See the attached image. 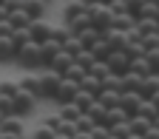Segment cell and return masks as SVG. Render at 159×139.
<instances>
[{
    "label": "cell",
    "instance_id": "1",
    "mask_svg": "<svg viewBox=\"0 0 159 139\" xmlns=\"http://www.w3.org/2000/svg\"><path fill=\"white\" fill-rule=\"evenodd\" d=\"M14 60H17L26 71H34L37 65H43V60H40V43H34V40L23 43V46L14 51Z\"/></svg>",
    "mask_w": 159,
    "mask_h": 139
},
{
    "label": "cell",
    "instance_id": "2",
    "mask_svg": "<svg viewBox=\"0 0 159 139\" xmlns=\"http://www.w3.org/2000/svg\"><path fill=\"white\" fill-rule=\"evenodd\" d=\"M85 11H88V17H91V26H94L99 34L111 26V9H108V3H85Z\"/></svg>",
    "mask_w": 159,
    "mask_h": 139
},
{
    "label": "cell",
    "instance_id": "3",
    "mask_svg": "<svg viewBox=\"0 0 159 139\" xmlns=\"http://www.w3.org/2000/svg\"><path fill=\"white\" fill-rule=\"evenodd\" d=\"M77 88H80V83H74V79H60L57 83V88H54V102H60V105H66V102H71L74 99V94H77Z\"/></svg>",
    "mask_w": 159,
    "mask_h": 139
},
{
    "label": "cell",
    "instance_id": "4",
    "mask_svg": "<svg viewBox=\"0 0 159 139\" xmlns=\"http://www.w3.org/2000/svg\"><path fill=\"white\" fill-rule=\"evenodd\" d=\"M11 102H14V114L20 116V119H23V116H29L31 111H34V105H37V99L31 96V94H26L23 88H20L14 96H11Z\"/></svg>",
    "mask_w": 159,
    "mask_h": 139
},
{
    "label": "cell",
    "instance_id": "5",
    "mask_svg": "<svg viewBox=\"0 0 159 139\" xmlns=\"http://www.w3.org/2000/svg\"><path fill=\"white\" fill-rule=\"evenodd\" d=\"M105 65H108V71H111V74L122 77V74L128 71V54H125L122 48H114V51L105 57Z\"/></svg>",
    "mask_w": 159,
    "mask_h": 139
},
{
    "label": "cell",
    "instance_id": "6",
    "mask_svg": "<svg viewBox=\"0 0 159 139\" xmlns=\"http://www.w3.org/2000/svg\"><path fill=\"white\" fill-rule=\"evenodd\" d=\"M60 79H63V74H57V71H51V68L40 71V94H43V99H51V96H54V88H57Z\"/></svg>",
    "mask_w": 159,
    "mask_h": 139
},
{
    "label": "cell",
    "instance_id": "7",
    "mask_svg": "<svg viewBox=\"0 0 159 139\" xmlns=\"http://www.w3.org/2000/svg\"><path fill=\"white\" fill-rule=\"evenodd\" d=\"M26 29H29V37L34 40V43H43L46 37H51V29H54V26H51V23H46V20L40 17V20H31Z\"/></svg>",
    "mask_w": 159,
    "mask_h": 139
},
{
    "label": "cell",
    "instance_id": "8",
    "mask_svg": "<svg viewBox=\"0 0 159 139\" xmlns=\"http://www.w3.org/2000/svg\"><path fill=\"white\" fill-rule=\"evenodd\" d=\"M139 105H142V96H139L136 91H122L119 94V108H122L128 116H134L139 111Z\"/></svg>",
    "mask_w": 159,
    "mask_h": 139
},
{
    "label": "cell",
    "instance_id": "9",
    "mask_svg": "<svg viewBox=\"0 0 159 139\" xmlns=\"http://www.w3.org/2000/svg\"><path fill=\"white\" fill-rule=\"evenodd\" d=\"M17 83H20V88H23L26 94H31L34 99H43V94H40V74L37 71H26V77L17 79Z\"/></svg>",
    "mask_w": 159,
    "mask_h": 139
},
{
    "label": "cell",
    "instance_id": "10",
    "mask_svg": "<svg viewBox=\"0 0 159 139\" xmlns=\"http://www.w3.org/2000/svg\"><path fill=\"white\" fill-rule=\"evenodd\" d=\"M139 94H142V99H159V74H148L142 79Z\"/></svg>",
    "mask_w": 159,
    "mask_h": 139
},
{
    "label": "cell",
    "instance_id": "11",
    "mask_svg": "<svg viewBox=\"0 0 159 139\" xmlns=\"http://www.w3.org/2000/svg\"><path fill=\"white\" fill-rule=\"evenodd\" d=\"M136 114H142L145 119H151L153 125H159V99H142V105H139Z\"/></svg>",
    "mask_w": 159,
    "mask_h": 139
},
{
    "label": "cell",
    "instance_id": "12",
    "mask_svg": "<svg viewBox=\"0 0 159 139\" xmlns=\"http://www.w3.org/2000/svg\"><path fill=\"white\" fill-rule=\"evenodd\" d=\"M71 60H74L71 54H66L63 48H60V51H57V54H54V57L48 60V65H46V68H51V71H57V74H63V71H66V68L71 65Z\"/></svg>",
    "mask_w": 159,
    "mask_h": 139
},
{
    "label": "cell",
    "instance_id": "13",
    "mask_svg": "<svg viewBox=\"0 0 159 139\" xmlns=\"http://www.w3.org/2000/svg\"><path fill=\"white\" fill-rule=\"evenodd\" d=\"M128 128H131V133H139V136H142V133H148L153 128V122L145 119L142 114H134V116H128Z\"/></svg>",
    "mask_w": 159,
    "mask_h": 139
},
{
    "label": "cell",
    "instance_id": "14",
    "mask_svg": "<svg viewBox=\"0 0 159 139\" xmlns=\"http://www.w3.org/2000/svg\"><path fill=\"white\" fill-rule=\"evenodd\" d=\"M134 23H136V17H134L131 11L111 14V26H114V29H119V31H131V29H134Z\"/></svg>",
    "mask_w": 159,
    "mask_h": 139
},
{
    "label": "cell",
    "instance_id": "15",
    "mask_svg": "<svg viewBox=\"0 0 159 139\" xmlns=\"http://www.w3.org/2000/svg\"><path fill=\"white\" fill-rule=\"evenodd\" d=\"M125 119H128V114L122 111V108H105V116H102V122H99V125H105V128H114L116 122H125Z\"/></svg>",
    "mask_w": 159,
    "mask_h": 139
},
{
    "label": "cell",
    "instance_id": "16",
    "mask_svg": "<svg viewBox=\"0 0 159 139\" xmlns=\"http://www.w3.org/2000/svg\"><path fill=\"white\" fill-rule=\"evenodd\" d=\"M128 71H134V74H139V77H148V74H159V71H153V68L145 63V57H128Z\"/></svg>",
    "mask_w": 159,
    "mask_h": 139
},
{
    "label": "cell",
    "instance_id": "17",
    "mask_svg": "<svg viewBox=\"0 0 159 139\" xmlns=\"http://www.w3.org/2000/svg\"><path fill=\"white\" fill-rule=\"evenodd\" d=\"M57 51H60V43H57L54 37H46L43 43H40V60H43V65H48V60H51Z\"/></svg>",
    "mask_w": 159,
    "mask_h": 139
},
{
    "label": "cell",
    "instance_id": "18",
    "mask_svg": "<svg viewBox=\"0 0 159 139\" xmlns=\"http://www.w3.org/2000/svg\"><path fill=\"white\" fill-rule=\"evenodd\" d=\"M14 51H17V46H14L11 34L0 37V63H11V60H14Z\"/></svg>",
    "mask_w": 159,
    "mask_h": 139
},
{
    "label": "cell",
    "instance_id": "19",
    "mask_svg": "<svg viewBox=\"0 0 159 139\" xmlns=\"http://www.w3.org/2000/svg\"><path fill=\"white\" fill-rule=\"evenodd\" d=\"M136 20H159V0H145V6L134 14Z\"/></svg>",
    "mask_w": 159,
    "mask_h": 139
},
{
    "label": "cell",
    "instance_id": "20",
    "mask_svg": "<svg viewBox=\"0 0 159 139\" xmlns=\"http://www.w3.org/2000/svg\"><path fill=\"white\" fill-rule=\"evenodd\" d=\"M88 51H91V54H94V57H97V60H105V57H108V54H111V51H114V48H111V46H108V40H105V37H102V34H99V37H97V40H94V43H91V46H88Z\"/></svg>",
    "mask_w": 159,
    "mask_h": 139
},
{
    "label": "cell",
    "instance_id": "21",
    "mask_svg": "<svg viewBox=\"0 0 159 139\" xmlns=\"http://www.w3.org/2000/svg\"><path fill=\"white\" fill-rule=\"evenodd\" d=\"M46 6L48 3H43V0H23V11L31 17V20H40L46 14Z\"/></svg>",
    "mask_w": 159,
    "mask_h": 139
},
{
    "label": "cell",
    "instance_id": "22",
    "mask_svg": "<svg viewBox=\"0 0 159 139\" xmlns=\"http://www.w3.org/2000/svg\"><path fill=\"white\" fill-rule=\"evenodd\" d=\"M102 37L108 40L111 48H122V46H125V31H119V29H114V26H108V29L102 31Z\"/></svg>",
    "mask_w": 159,
    "mask_h": 139
},
{
    "label": "cell",
    "instance_id": "23",
    "mask_svg": "<svg viewBox=\"0 0 159 139\" xmlns=\"http://www.w3.org/2000/svg\"><path fill=\"white\" fill-rule=\"evenodd\" d=\"M0 131H3V133H20V136H23V119H20V116L0 119Z\"/></svg>",
    "mask_w": 159,
    "mask_h": 139
},
{
    "label": "cell",
    "instance_id": "24",
    "mask_svg": "<svg viewBox=\"0 0 159 139\" xmlns=\"http://www.w3.org/2000/svg\"><path fill=\"white\" fill-rule=\"evenodd\" d=\"M139 37H148V34H159V20H136L134 23Z\"/></svg>",
    "mask_w": 159,
    "mask_h": 139
},
{
    "label": "cell",
    "instance_id": "25",
    "mask_svg": "<svg viewBox=\"0 0 159 139\" xmlns=\"http://www.w3.org/2000/svg\"><path fill=\"white\" fill-rule=\"evenodd\" d=\"M97 102L102 105V108H116V105H119V94H116V91H108V88H102V91L97 94Z\"/></svg>",
    "mask_w": 159,
    "mask_h": 139
},
{
    "label": "cell",
    "instance_id": "26",
    "mask_svg": "<svg viewBox=\"0 0 159 139\" xmlns=\"http://www.w3.org/2000/svg\"><path fill=\"white\" fill-rule=\"evenodd\" d=\"M80 88H83V91H88V94H99V91H102V79H97V77H91V74H85L83 79H80Z\"/></svg>",
    "mask_w": 159,
    "mask_h": 139
},
{
    "label": "cell",
    "instance_id": "27",
    "mask_svg": "<svg viewBox=\"0 0 159 139\" xmlns=\"http://www.w3.org/2000/svg\"><path fill=\"white\" fill-rule=\"evenodd\" d=\"M9 23H11L14 29H26V26L31 23V17H29L23 9H14V11H9Z\"/></svg>",
    "mask_w": 159,
    "mask_h": 139
},
{
    "label": "cell",
    "instance_id": "28",
    "mask_svg": "<svg viewBox=\"0 0 159 139\" xmlns=\"http://www.w3.org/2000/svg\"><path fill=\"white\" fill-rule=\"evenodd\" d=\"M57 114H60V119H63V122H74V119L83 114V111H80L74 102H66V105H60V111H57Z\"/></svg>",
    "mask_w": 159,
    "mask_h": 139
},
{
    "label": "cell",
    "instance_id": "29",
    "mask_svg": "<svg viewBox=\"0 0 159 139\" xmlns=\"http://www.w3.org/2000/svg\"><path fill=\"white\" fill-rule=\"evenodd\" d=\"M94 99H97L94 94H88V91H83V88H77V94H74V99H71V102H74L80 111H85V108L94 102Z\"/></svg>",
    "mask_w": 159,
    "mask_h": 139
},
{
    "label": "cell",
    "instance_id": "30",
    "mask_svg": "<svg viewBox=\"0 0 159 139\" xmlns=\"http://www.w3.org/2000/svg\"><path fill=\"white\" fill-rule=\"evenodd\" d=\"M74 37H77V40H80V43H83V48H88V46H91V43H94V40H97V37H99V31H97V29H94V26H88V29H83V31H77V34H74Z\"/></svg>",
    "mask_w": 159,
    "mask_h": 139
},
{
    "label": "cell",
    "instance_id": "31",
    "mask_svg": "<svg viewBox=\"0 0 159 139\" xmlns=\"http://www.w3.org/2000/svg\"><path fill=\"white\" fill-rule=\"evenodd\" d=\"M102 88L122 94V91H125V85H122V77H116V74H108V77H102Z\"/></svg>",
    "mask_w": 159,
    "mask_h": 139
},
{
    "label": "cell",
    "instance_id": "32",
    "mask_svg": "<svg viewBox=\"0 0 159 139\" xmlns=\"http://www.w3.org/2000/svg\"><path fill=\"white\" fill-rule=\"evenodd\" d=\"M63 51H66V54H71V57H77L80 51H83V43H80L74 34H68V37L63 40Z\"/></svg>",
    "mask_w": 159,
    "mask_h": 139
},
{
    "label": "cell",
    "instance_id": "33",
    "mask_svg": "<svg viewBox=\"0 0 159 139\" xmlns=\"http://www.w3.org/2000/svg\"><path fill=\"white\" fill-rule=\"evenodd\" d=\"M63 77H66V79H74V83H80V79L85 77V68H83V65H77L74 60H71V65L63 71Z\"/></svg>",
    "mask_w": 159,
    "mask_h": 139
},
{
    "label": "cell",
    "instance_id": "34",
    "mask_svg": "<svg viewBox=\"0 0 159 139\" xmlns=\"http://www.w3.org/2000/svg\"><path fill=\"white\" fill-rule=\"evenodd\" d=\"M94 125H97V122H94V119H91L88 114H80V116L74 119V128H77L80 133H88V131H91Z\"/></svg>",
    "mask_w": 159,
    "mask_h": 139
},
{
    "label": "cell",
    "instance_id": "35",
    "mask_svg": "<svg viewBox=\"0 0 159 139\" xmlns=\"http://www.w3.org/2000/svg\"><path fill=\"white\" fill-rule=\"evenodd\" d=\"M94 60H97V57H94L88 48H83V51H80V54L74 57V63H77V65H83V68H85V74H88V68L94 65Z\"/></svg>",
    "mask_w": 159,
    "mask_h": 139
},
{
    "label": "cell",
    "instance_id": "36",
    "mask_svg": "<svg viewBox=\"0 0 159 139\" xmlns=\"http://www.w3.org/2000/svg\"><path fill=\"white\" fill-rule=\"evenodd\" d=\"M83 114H88V116L94 119V122L99 125V122H102V116H105V108H102V105H99V102H97V99H94V102H91V105H88V108H85Z\"/></svg>",
    "mask_w": 159,
    "mask_h": 139
},
{
    "label": "cell",
    "instance_id": "37",
    "mask_svg": "<svg viewBox=\"0 0 159 139\" xmlns=\"http://www.w3.org/2000/svg\"><path fill=\"white\" fill-rule=\"evenodd\" d=\"M88 74L97 77V79H102V77H108L111 71H108V65H105V60H94V65L88 68Z\"/></svg>",
    "mask_w": 159,
    "mask_h": 139
},
{
    "label": "cell",
    "instance_id": "38",
    "mask_svg": "<svg viewBox=\"0 0 159 139\" xmlns=\"http://www.w3.org/2000/svg\"><path fill=\"white\" fill-rule=\"evenodd\" d=\"M17 91H20L17 79H3V83H0V96H14Z\"/></svg>",
    "mask_w": 159,
    "mask_h": 139
},
{
    "label": "cell",
    "instance_id": "39",
    "mask_svg": "<svg viewBox=\"0 0 159 139\" xmlns=\"http://www.w3.org/2000/svg\"><path fill=\"white\" fill-rule=\"evenodd\" d=\"M6 116H17L14 102H11V96H0V119H6Z\"/></svg>",
    "mask_w": 159,
    "mask_h": 139
},
{
    "label": "cell",
    "instance_id": "40",
    "mask_svg": "<svg viewBox=\"0 0 159 139\" xmlns=\"http://www.w3.org/2000/svg\"><path fill=\"white\" fill-rule=\"evenodd\" d=\"M142 57H145V63H148L153 71H159V46H156V48H145Z\"/></svg>",
    "mask_w": 159,
    "mask_h": 139
},
{
    "label": "cell",
    "instance_id": "41",
    "mask_svg": "<svg viewBox=\"0 0 159 139\" xmlns=\"http://www.w3.org/2000/svg\"><path fill=\"white\" fill-rule=\"evenodd\" d=\"M11 40H14L17 48L23 46V43H29V40H31V37H29V29H14V31H11Z\"/></svg>",
    "mask_w": 159,
    "mask_h": 139
},
{
    "label": "cell",
    "instance_id": "42",
    "mask_svg": "<svg viewBox=\"0 0 159 139\" xmlns=\"http://www.w3.org/2000/svg\"><path fill=\"white\" fill-rule=\"evenodd\" d=\"M60 122H63V119H60V114L54 111V114H48V116L43 119V128H48V131H54V133H57V128H60Z\"/></svg>",
    "mask_w": 159,
    "mask_h": 139
},
{
    "label": "cell",
    "instance_id": "43",
    "mask_svg": "<svg viewBox=\"0 0 159 139\" xmlns=\"http://www.w3.org/2000/svg\"><path fill=\"white\" fill-rule=\"evenodd\" d=\"M108 133H114V136H128V133H131V128H128V119H125V122H116L114 128H108Z\"/></svg>",
    "mask_w": 159,
    "mask_h": 139
},
{
    "label": "cell",
    "instance_id": "44",
    "mask_svg": "<svg viewBox=\"0 0 159 139\" xmlns=\"http://www.w3.org/2000/svg\"><path fill=\"white\" fill-rule=\"evenodd\" d=\"M88 136H91V139H108V128H105V125H94V128L88 131Z\"/></svg>",
    "mask_w": 159,
    "mask_h": 139
},
{
    "label": "cell",
    "instance_id": "45",
    "mask_svg": "<svg viewBox=\"0 0 159 139\" xmlns=\"http://www.w3.org/2000/svg\"><path fill=\"white\" fill-rule=\"evenodd\" d=\"M29 139H54V131H48V128L40 125V128H34V133H31Z\"/></svg>",
    "mask_w": 159,
    "mask_h": 139
},
{
    "label": "cell",
    "instance_id": "46",
    "mask_svg": "<svg viewBox=\"0 0 159 139\" xmlns=\"http://www.w3.org/2000/svg\"><path fill=\"white\" fill-rule=\"evenodd\" d=\"M125 6H128V11H131V14H136L139 9L145 6V0H125Z\"/></svg>",
    "mask_w": 159,
    "mask_h": 139
},
{
    "label": "cell",
    "instance_id": "47",
    "mask_svg": "<svg viewBox=\"0 0 159 139\" xmlns=\"http://www.w3.org/2000/svg\"><path fill=\"white\" fill-rule=\"evenodd\" d=\"M142 139H159V125H153L148 133H142Z\"/></svg>",
    "mask_w": 159,
    "mask_h": 139
},
{
    "label": "cell",
    "instance_id": "48",
    "mask_svg": "<svg viewBox=\"0 0 159 139\" xmlns=\"http://www.w3.org/2000/svg\"><path fill=\"white\" fill-rule=\"evenodd\" d=\"M122 139H142L139 133H128V136H122Z\"/></svg>",
    "mask_w": 159,
    "mask_h": 139
},
{
    "label": "cell",
    "instance_id": "49",
    "mask_svg": "<svg viewBox=\"0 0 159 139\" xmlns=\"http://www.w3.org/2000/svg\"><path fill=\"white\" fill-rule=\"evenodd\" d=\"M6 14H9V11H6V9H3V6H0V20H3V17H6Z\"/></svg>",
    "mask_w": 159,
    "mask_h": 139
},
{
    "label": "cell",
    "instance_id": "50",
    "mask_svg": "<svg viewBox=\"0 0 159 139\" xmlns=\"http://www.w3.org/2000/svg\"><path fill=\"white\" fill-rule=\"evenodd\" d=\"M83 3H105V0H83Z\"/></svg>",
    "mask_w": 159,
    "mask_h": 139
},
{
    "label": "cell",
    "instance_id": "51",
    "mask_svg": "<svg viewBox=\"0 0 159 139\" xmlns=\"http://www.w3.org/2000/svg\"><path fill=\"white\" fill-rule=\"evenodd\" d=\"M54 139H68V136H63V133H54Z\"/></svg>",
    "mask_w": 159,
    "mask_h": 139
},
{
    "label": "cell",
    "instance_id": "52",
    "mask_svg": "<svg viewBox=\"0 0 159 139\" xmlns=\"http://www.w3.org/2000/svg\"><path fill=\"white\" fill-rule=\"evenodd\" d=\"M108 139H122V136H114V133H108Z\"/></svg>",
    "mask_w": 159,
    "mask_h": 139
},
{
    "label": "cell",
    "instance_id": "53",
    "mask_svg": "<svg viewBox=\"0 0 159 139\" xmlns=\"http://www.w3.org/2000/svg\"><path fill=\"white\" fill-rule=\"evenodd\" d=\"M43 3H48V0H43Z\"/></svg>",
    "mask_w": 159,
    "mask_h": 139
}]
</instances>
